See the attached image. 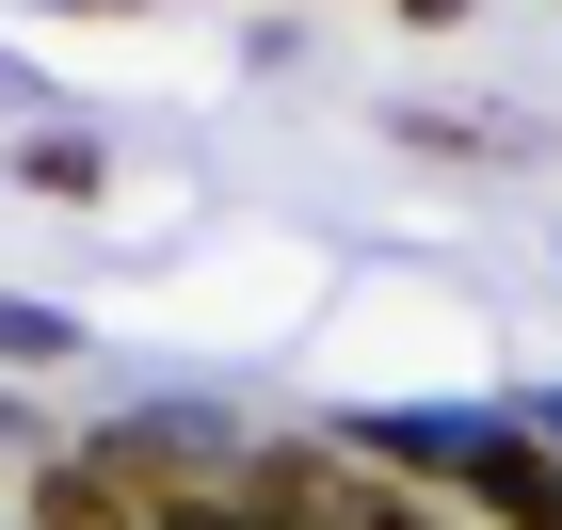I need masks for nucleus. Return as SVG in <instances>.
<instances>
[{"label":"nucleus","instance_id":"423d86ee","mask_svg":"<svg viewBox=\"0 0 562 530\" xmlns=\"http://www.w3.org/2000/svg\"><path fill=\"white\" fill-rule=\"evenodd\" d=\"M338 530H450V498H434V483H353Z\"/></svg>","mask_w":562,"mask_h":530},{"label":"nucleus","instance_id":"39448f33","mask_svg":"<svg viewBox=\"0 0 562 530\" xmlns=\"http://www.w3.org/2000/svg\"><path fill=\"white\" fill-rule=\"evenodd\" d=\"M402 145H434V161H515V129H482V113H386Z\"/></svg>","mask_w":562,"mask_h":530},{"label":"nucleus","instance_id":"6e6552de","mask_svg":"<svg viewBox=\"0 0 562 530\" xmlns=\"http://www.w3.org/2000/svg\"><path fill=\"white\" fill-rule=\"evenodd\" d=\"M386 16H418V33H467V16H482V0H386Z\"/></svg>","mask_w":562,"mask_h":530},{"label":"nucleus","instance_id":"7ed1b4c3","mask_svg":"<svg viewBox=\"0 0 562 530\" xmlns=\"http://www.w3.org/2000/svg\"><path fill=\"white\" fill-rule=\"evenodd\" d=\"M16 530H145V515H130V498H113V483H97L81 450H48L33 483H16Z\"/></svg>","mask_w":562,"mask_h":530},{"label":"nucleus","instance_id":"1a4fd4ad","mask_svg":"<svg viewBox=\"0 0 562 530\" xmlns=\"http://www.w3.org/2000/svg\"><path fill=\"white\" fill-rule=\"evenodd\" d=\"M48 16H145V0H48Z\"/></svg>","mask_w":562,"mask_h":530},{"label":"nucleus","instance_id":"f03ea898","mask_svg":"<svg viewBox=\"0 0 562 530\" xmlns=\"http://www.w3.org/2000/svg\"><path fill=\"white\" fill-rule=\"evenodd\" d=\"M353 483H370V466H353L338 435H258L241 450V530H338Z\"/></svg>","mask_w":562,"mask_h":530},{"label":"nucleus","instance_id":"f257e3e1","mask_svg":"<svg viewBox=\"0 0 562 530\" xmlns=\"http://www.w3.org/2000/svg\"><path fill=\"white\" fill-rule=\"evenodd\" d=\"M434 483L467 498V515H498V530H562V450L515 435V418H450V466Z\"/></svg>","mask_w":562,"mask_h":530},{"label":"nucleus","instance_id":"0eeeda50","mask_svg":"<svg viewBox=\"0 0 562 530\" xmlns=\"http://www.w3.org/2000/svg\"><path fill=\"white\" fill-rule=\"evenodd\" d=\"M0 353H16V370H48V353H81V322H65V306H0Z\"/></svg>","mask_w":562,"mask_h":530},{"label":"nucleus","instance_id":"20e7f679","mask_svg":"<svg viewBox=\"0 0 562 530\" xmlns=\"http://www.w3.org/2000/svg\"><path fill=\"white\" fill-rule=\"evenodd\" d=\"M16 177H33L48 210H97V193H113V145H97V129H33V145H16Z\"/></svg>","mask_w":562,"mask_h":530}]
</instances>
